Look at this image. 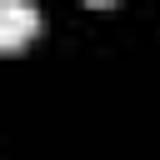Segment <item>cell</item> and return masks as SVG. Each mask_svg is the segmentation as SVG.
<instances>
[{
  "label": "cell",
  "mask_w": 160,
  "mask_h": 160,
  "mask_svg": "<svg viewBox=\"0 0 160 160\" xmlns=\"http://www.w3.org/2000/svg\"><path fill=\"white\" fill-rule=\"evenodd\" d=\"M85 5H90V10H105V5H115V0H85Z\"/></svg>",
  "instance_id": "2"
},
{
  "label": "cell",
  "mask_w": 160,
  "mask_h": 160,
  "mask_svg": "<svg viewBox=\"0 0 160 160\" xmlns=\"http://www.w3.org/2000/svg\"><path fill=\"white\" fill-rule=\"evenodd\" d=\"M40 35V10L30 0H0V55L25 50Z\"/></svg>",
  "instance_id": "1"
}]
</instances>
